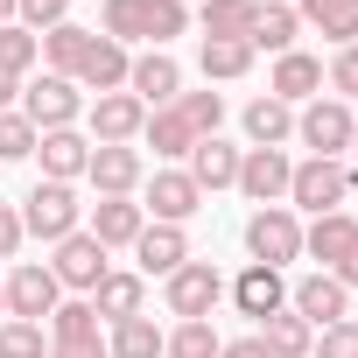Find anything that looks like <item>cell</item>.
Wrapping results in <instances>:
<instances>
[{
	"label": "cell",
	"mask_w": 358,
	"mask_h": 358,
	"mask_svg": "<svg viewBox=\"0 0 358 358\" xmlns=\"http://www.w3.org/2000/svg\"><path fill=\"white\" fill-rule=\"evenodd\" d=\"M99 29L127 50V43H148V50H169L176 36L190 29V8L183 0H106L99 8Z\"/></svg>",
	"instance_id": "cell-1"
},
{
	"label": "cell",
	"mask_w": 358,
	"mask_h": 358,
	"mask_svg": "<svg viewBox=\"0 0 358 358\" xmlns=\"http://www.w3.org/2000/svg\"><path fill=\"white\" fill-rule=\"evenodd\" d=\"M295 141H302L316 162H344L351 141H358V120H351L344 99H309V106L295 113Z\"/></svg>",
	"instance_id": "cell-2"
},
{
	"label": "cell",
	"mask_w": 358,
	"mask_h": 358,
	"mask_svg": "<svg viewBox=\"0 0 358 358\" xmlns=\"http://www.w3.org/2000/svg\"><path fill=\"white\" fill-rule=\"evenodd\" d=\"M351 190H358V169H351V162H316V155H309V162H295V176H288V211H316V218H323V211H337Z\"/></svg>",
	"instance_id": "cell-3"
},
{
	"label": "cell",
	"mask_w": 358,
	"mask_h": 358,
	"mask_svg": "<svg viewBox=\"0 0 358 358\" xmlns=\"http://www.w3.org/2000/svg\"><path fill=\"white\" fill-rule=\"evenodd\" d=\"M22 232H36V239H50V246H64L71 232H85L78 190H71V183H36V190L22 197Z\"/></svg>",
	"instance_id": "cell-4"
},
{
	"label": "cell",
	"mask_w": 358,
	"mask_h": 358,
	"mask_svg": "<svg viewBox=\"0 0 358 358\" xmlns=\"http://www.w3.org/2000/svg\"><path fill=\"white\" fill-rule=\"evenodd\" d=\"M246 253H253V267H288V260L302 253V218H295L288 204L253 211V218H246Z\"/></svg>",
	"instance_id": "cell-5"
},
{
	"label": "cell",
	"mask_w": 358,
	"mask_h": 358,
	"mask_svg": "<svg viewBox=\"0 0 358 358\" xmlns=\"http://www.w3.org/2000/svg\"><path fill=\"white\" fill-rule=\"evenodd\" d=\"M78 113H85V92L71 85V78H36V85H22V120L36 127V134H57V127H78Z\"/></svg>",
	"instance_id": "cell-6"
},
{
	"label": "cell",
	"mask_w": 358,
	"mask_h": 358,
	"mask_svg": "<svg viewBox=\"0 0 358 358\" xmlns=\"http://www.w3.org/2000/svg\"><path fill=\"white\" fill-rule=\"evenodd\" d=\"M218 295H225V281H218L211 260H183L169 274V316H183V323H211Z\"/></svg>",
	"instance_id": "cell-7"
},
{
	"label": "cell",
	"mask_w": 358,
	"mask_h": 358,
	"mask_svg": "<svg viewBox=\"0 0 358 358\" xmlns=\"http://www.w3.org/2000/svg\"><path fill=\"white\" fill-rule=\"evenodd\" d=\"M0 288H8V316H22V323H50L57 302H64V288H57V274L43 260H22Z\"/></svg>",
	"instance_id": "cell-8"
},
{
	"label": "cell",
	"mask_w": 358,
	"mask_h": 358,
	"mask_svg": "<svg viewBox=\"0 0 358 358\" xmlns=\"http://www.w3.org/2000/svg\"><path fill=\"white\" fill-rule=\"evenodd\" d=\"M148 127V106L134 92H99L92 99V148H134Z\"/></svg>",
	"instance_id": "cell-9"
},
{
	"label": "cell",
	"mask_w": 358,
	"mask_h": 358,
	"mask_svg": "<svg viewBox=\"0 0 358 358\" xmlns=\"http://www.w3.org/2000/svg\"><path fill=\"white\" fill-rule=\"evenodd\" d=\"M127 92H134L148 113H162V106L183 99V64H176L169 50H148V57H134V64H127Z\"/></svg>",
	"instance_id": "cell-10"
},
{
	"label": "cell",
	"mask_w": 358,
	"mask_h": 358,
	"mask_svg": "<svg viewBox=\"0 0 358 358\" xmlns=\"http://www.w3.org/2000/svg\"><path fill=\"white\" fill-rule=\"evenodd\" d=\"M288 309H295L309 330H330V323H344V316H351V288H344L337 274H309V281H295V288H288Z\"/></svg>",
	"instance_id": "cell-11"
},
{
	"label": "cell",
	"mask_w": 358,
	"mask_h": 358,
	"mask_svg": "<svg viewBox=\"0 0 358 358\" xmlns=\"http://www.w3.org/2000/svg\"><path fill=\"white\" fill-rule=\"evenodd\" d=\"M288 176H295L288 148H246V155H239V190H246V197H253L260 211L288 197Z\"/></svg>",
	"instance_id": "cell-12"
},
{
	"label": "cell",
	"mask_w": 358,
	"mask_h": 358,
	"mask_svg": "<svg viewBox=\"0 0 358 358\" xmlns=\"http://www.w3.org/2000/svg\"><path fill=\"white\" fill-rule=\"evenodd\" d=\"M50 274H57V288H78V295H92L113 267H106V246L92 239V232H71L64 246H57V260H50Z\"/></svg>",
	"instance_id": "cell-13"
},
{
	"label": "cell",
	"mask_w": 358,
	"mask_h": 358,
	"mask_svg": "<svg viewBox=\"0 0 358 358\" xmlns=\"http://www.w3.org/2000/svg\"><path fill=\"white\" fill-rule=\"evenodd\" d=\"M141 211H155V225H190L197 211H204V190L190 183L183 169H155V183H148V204Z\"/></svg>",
	"instance_id": "cell-14"
},
{
	"label": "cell",
	"mask_w": 358,
	"mask_h": 358,
	"mask_svg": "<svg viewBox=\"0 0 358 358\" xmlns=\"http://www.w3.org/2000/svg\"><path fill=\"white\" fill-rule=\"evenodd\" d=\"M85 176H92V190H99V197H134V190H141V176H148V162H141V148H92Z\"/></svg>",
	"instance_id": "cell-15"
},
{
	"label": "cell",
	"mask_w": 358,
	"mask_h": 358,
	"mask_svg": "<svg viewBox=\"0 0 358 358\" xmlns=\"http://www.w3.org/2000/svg\"><path fill=\"white\" fill-rule=\"evenodd\" d=\"M127 50L113 43V36H99L92 29V43H85V57H78V71H71V85H85V92H120L127 85Z\"/></svg>",
	"instance_id": "cell-16"
},
{
	"label": "cell",
	"mask_w": 358,
	"mask_h": 358,
	"mask_svg": "<svg viewBox=\"0 0 358 358\" xmlns=\"http://www.w3.org/2000/svg\"><path fill=\"white\" fill-rule=\"evenodd\" d=\"M183 162H190L183 176H190V183H197L204 197H211V190H232V183H239V148H232V141H218V134H204V141H197V148H190Z\"/></svg>",
	"instance_id": "cell-17"
},
{
	"label": "cell",
	"mask_w": 358,
	"mask_h": 358,
	"mask_svg": "<svg viewBox=\"0 0 358 358\" xmlns=\"http://www.w3.org/2000/svg\"><path fill=\"white\" fill-rule=\"evenodd\" d=\"M36 162H43V183H78L85 162H92V141L78 127H57V134L36 141Z\"/></svg>",
	"instance_id": "cell-18"
},
{
	"label": "cell",
	"mask_w": 358,
	"mask_h": 358,
	"mask_svg": "<svg viewBox=\"0 0 358 358\" xmlns=\"http://www.w3.org/2000/svg\"><path fill=\"white\" fill-rule=\"evenodd\" d=\"M85 232H92V239H99V246L113 253V246H134V239L148 232V211H141L134 197H99V204H92V225H85Z\"/></svg>",
	"instance_id": "cell-19"
},
{
	"label": "cell",
	"mask_w": 358,
	"mask_h": 358,
	"mask_svg": "<svg viewBox=\"0 0 358 358\" xmlns=\"http://www.w3.org/2000/svg\"><path fill=\"white\" fill-rule=\"evenodd\" d=\"M232 302H239V316H253V323L281 316V309H288V281H281V267H246V274L232 281Z\"/></svg>",
	"instance_id": "cell-20"
},
{
	"label": "cell",
	"mask_w": 358,
	"mask_h": 358,
	"mask_svg": "<svg viewBox=\"0 0 358 358\" xmlns=\"http://www.w3.org/2000/svg\"><path fill=\"white\" fill-rule=\"evenodd\" d=\"M316 92H323V64H316V57H302V50L274 57V78H267V99H281V106H309Z\"/></svg>",
	"instance_id": "cell-21"
},
{
	"label": "cell",
	"mask_w": 358,
	"mask_h": 358,
	"mask_svg": "<svg viewBox=\"0 0 358 358\" xmlns=\"http://www.w3.org/2000/svg\"><path fill=\"white\" fill-rule=\"evenodd\" d=\"M134 260H141V281H148V274H162V281H169L176 267L190 260V239H183V225H148V232L134 239Z\"/></svg>",
	"instance_id": "cell-22"
},
{
	"label": "cell",
	"mask_w": 358,
	"mask_h": 358,
	"mask_svg": "<svg viewBox=\"0 0 358 358\" xmlns=\"http://www.w3.org/2000/svg\"><path fill=\"white\" fill-rule=\"evenodd\" d=\"M295 36H302V15L288 8V0H260V15H253L246 43H253V50H267V57H288V50H295Z\"/></svg>",
	"instance_id": "cell-23"
},
{
	"label": "cell",
	"mask_w": 358,
	"mask_h": 358,
	"mask_svg": "<svg viewBox=\"0 0 358 358\" xmlns=\"http://www.w3.org/2000/svg\"><path fill=\"white\" fill-rule=\"evenodd\" d=\"M351 239H358V218H351V211H323L316 225H302V253H316V260H323V274L351 253Z\"/></svg>",
	"instance_id": "cell-24"
},
{
	"label": "cell",
	"mask_w": 358,
	"mask_h": 358,
	"mask_svg": "<svg viewBox=\"0 0 358 358\" xmlns=\"http://www.w3.org/2000/svg\"><path fill=\"white\" fill-rule=\"evenodd\" d=\"M295 15H302V29H323L337 50L358 43V0H295Z\"/></svg>",
	"instance_id": "cell-25"
},
{
	"label": "cell",
	"mask_w": 358,
	"mask_h": 358,
	"mask_svg": "<svg viewBox=\"0 0 358 358\" xmlns=\"http://www.w3.org/2000/svg\"><path fill=\"white\" fill-rule=\"evenodd\" d=\"M246 141H253V148H288V141H295V106L253 99V106H246Z\"/></svg>",
	"instance_id": "cell-26"
},
{
	"label": "cell",
	"mask_w": 358,
	"mask_h": 358,
	"mask_svg": "<svg viewBox=\"0 0 358 358\" xmlns=\"http://www.w3.org/2000/svg\"><path fill=\"white\" fill-rule=\"evenodd\" d=\"M141 295H148V281H141V274H106L85 302H92L106 323H127V316H141Z\"/></svg>",
	"instance_id": "cell-27"
},
{
	"label": "cell",
	"mask_w": 358,
	"mask_h": 358,
	"mask_svg": "<svg viewBox=\"0 0 358 358\" xmlns=\"http://www.w3.org/2000/svg\"><path fill=\"white\" fill-rule=\"evenodd\" d=\"M141 141L162 155V162H183L190 148H197V134H190V120L176 113V106H162V113H148V127H141Z\"/></svg>",
	"instance_id": "cell-28"
},
{
	"label": "cell",
	"mask_w": 358,
	"mask_h": 358,
	"mask_svg": "<svg viewBox=\"0 0 358 358\" xmlns=\"http://www.w3.org/2000/svg\"><path fill=\"white\" fill-rule=\"evenodd\" d=\"M197 71L211 78V85H232V78H246L253 71V43H197Z\"/></svg>",
	"instance_id": "cell-29"
},
{
	"label": "cell",
	"mask_w": 358,
	"mask_h": 358,
	"mask_svg": "<svg viewBox=\"0 0 358 358\" xmlns=\"http://www.w3.org/2000/svg\"><path fill=\"white\" fill-rule=\"evenodd\" d=\"M253 15H260V0H204V36L211 43H246Z\"/></svg>",
	"instance_id": "cell-30"
},
{
	"label": "cell",
	"mask_w": 358,
	"mask_h": 358,
	"mask_svg": "<svg viewBox=\"0 0 358 358\" xmlns=\"http://www.w3.org/2000/svg\"><path fill=\"white\" fill-rule=\"evenodd\" d=\"M260 344L274 351V358H309V344H316V330L295 316V309H281V316H267L260 323Z\"/></svg>",
	"instance_id": "cell-31"
},
{
	"label": "cell",
	"mask_w": 358,
	"mask_h": 358,
	"mask_svg": "<svg viewBox=\"0 0 358 358\" xmlns=\"http://www.w3.org/2000/svg\"><path fill=\"white\" fill-rule=\"evenodd\" d=\"M106 358H162V330H155L148 316H127V323H113Z\"/></svg>",
	"instance_id": "cell-32"
},
{
	"label": "cell",
	"mask_w": 358,
	"mask_h": 358,
	"mask_svg": "<svg viewBox=\"0 0 358 358\" xmlns=\"http://www.w3.org/2000/svg\"><path fill=\"white\" fill-rule=\"evenodd\" d=\"M43 64V36H29L22 22H8L0 29V78H29Z\"/></svg>",
	"instance_id": "cell-33"
},
{
	"label": "cell",
	"mask_w": 358,
	"mask_h": 358,
	"mask_svg": "<svg viewBox=\"0 0 358 358\" xmlns=\"http://www.w3.org/2000/svg\"><path fill=\"white\" fill-rule=\"evenodd\" d=\"M85 43H92V29H78V22H57V29L43 36V64H50L57 78H71V71H78V57H85Z\"/></svg>",
	"instance_id": "cell-34"
},
{
	"label": "cell",
	"mask_w": 358,
	"mask_h": 358,
	"mask_svg": "<svg viewBox=\"0 0 358 358\" xmlns=\"http://www.w3.org/2000/svg\"><path fill=\"white\" fill-rule=\"evenodd\" d=\"M218 351H225V337L211 323H176L162 337V358H218Z\"/></svg>",
	"instance_id": "cell-35"
},
{
	"label": "cell",
	"mask_w": 358,
	"mask_h": 358,
	"mask_svg": "<svg viewBox=\"0 0 358 358\" xmlns=\"http://www.w3.org/2000/svg\"><path fill=\"white\" fill-rule=\"evenodd\" d=\"M85 337H99V309H92V302H57L50 344H85Z\"/></svg>",
	"instance_id": "cell-36"
},
{
	"label": "cell",
	"mask_w": 358,
	"mask_h": 358,
	"mask_svg": "<svg viewBox=\"0 0 358 358\" xmlns=\"http://www.w3.org/2000/svg\"><path fill=\"white\" fill-rule=\"evenodd\" d=\"M0 358H50V344H43V323H22V316H8V323H0Z\"/></svg>",
	"instance_id": "cell-37"
},
{
	"label": "cell",
	"mask_w": 358,
	"mask_h": 358,
	"mask_svg": "<svg viewBox=\"0 0 358 358\" xmlns=\"http://www.w3.org/2000/svg\"><path fill=\"white\" fill-rule=\"evenodd\" d=\"M176 113H183V120H190V134L204 141V134H218V120H225V99H218V92H183V99H176Z\"/></svg>",
	"instance_id": "cell-38"
},
{
	"label": "cell",
	"mask_w": 358,
	"mask_h": 358,
	"mask_svg": "<svg viewBox=\"0 0 358 358\" xmlns=\"http://www.w3.org/2000/svg\"><path fill=\"white\" fill-rule=\"evenodd\" d=\"M15 22L29 36H50L57 22H71V0H15Z\"/></svg>",
	"instance_id": "cell-39"
},
{
	"label": "cell",
	"mask_w": 358,
	"mask_h": 358,
	"mask_svg": "<svg viewBox=\"0 0 358 358\" xmlns=\"http://www.w3.org/2000/svg\"><path fill=\"white\" fill-rule=\"evenodd\" d=\"M36 141H43V134H36L22 113H0V162H29V155H36Z\"/></svg>",
	"instance_id": "cell-40"
},
{
	"label": "cell",
	"mask_w": 358,
	"mask_h": 358,
	"mask_svg": "<svg viewBox=\"0 0 358 358\" xmlns=\"http://www.w3.org/2000/svg\"><path fill=\"white\" fill-rule=\"evenodd\" d=\"M309 358H358V323L344 316V323H330V330H316V344H309Z\"/></svg>",
	"instance_id": "cell-41"
},
{
	"label": "cell",
	"mask_w": 358,
	"mask_h": 358,
	"mask_svg": "<svg viewBox=\"0 0 358 358\" xmlns=\"http://www.w3.org/2000/svg\"><path fill=\"white\" fill-rule=\"evenodd\" d=\"M323 78H330V92H337V99H358V43H344V50L330 57V71H323Z\"/></svg>",
	"instance_id": "cell-42"
},
{
	"label": "cell",
	"mask_w": 358,
	"mask_h": 358,
	"mask_svg": "<svg viewBox=\"0 0 358 358\" xmlns=\"http://www.w3.org/2000/svg\"><path fill=\"white\" fill-rule=\"evenodd\" d=\"M22 239H29V232H22V211H15V204H0V260H15Z\"/></svg>",
	"instance_id": "cell-43"
},
{
	"label": "cell",
	"mask_w": 358,
	"mask_h": 358,
	"mask_svg": "<svg viewBox=\"0 0 358 358\" xmlns=\"http://www.w3.org/2000/svg\"><path fill=\"white\" fill-rule=\"evenodd\" d=\"M50 358H106V337H85V344H50Z\"/></svg>",
	"instance_id": "cell-44"
},
{
	"label": "cell",
	"mask_w": 358,
	"mask_h": 358,
	"mask_svg": "<svg viewBox=\"0 0 358 358\" xmlns=\"http://www.w3.org/2000/svg\"><path fill=\"white\" fill-rule=\"evenodd\" d=\"M218 358H274V351H267V344H260V337H239V344H225V351H218Z\"/></svg>",
	"instance_id": "cell-45"
},
{
	"label": "cell",
	"mask_w": 358,
	"mask_h": 358,
	"mask_svg": "<svg viewBox=\"0 0 358 358\" xmlns=\"http://www.w3.org/2000/svg\"><path fill=\"white\" fill-rule=\"evenodd\" d=\"M330 274H337V281H344V288H358V239H351V253H344V260H337V267H330Z\"/></svg>",
	"instance_id": "cell-46"
},
{
	"label": "cell",
	"mask_w": 358,
	"mask_h": 358,
	"mask_svg": "<svg viewBox=\"0 0 358 358\" xmlns=\"http://www.w3.org/2000/svg\"><path fill=\"white\" fill-rule=\"evenodd\" d=\"M15 92H22V78H0V113L15 106Z\"/></svg>",
	"instance_id": "cell-47"
},
{
	"label": "cell",
	"mask_w": 358,
	"mask_h": 358,
	"mask_svg": "<svg viewBox=\"0 0 358 358\" xmlns=\"http://www.w3.org/2000/svg\"><path fill=\"white\" fill-rule=\"evenodd\" d=\"M8 22H15V0H0V29H8Z\"/></svg>",
	"instance_id": "cell-48"
},
{
	"label": "cell",
	"mask_w": 358,
	"mask_h": 358,
	"mask_svg": "<svg viewBox=\"0 0 358 358\" xmlns=\"http://www.w3.org/2000/svg\"><path fill=\"white\" fill-rule=\"evenodd\" d=\"M0 316H8V288H0Z\"/></svg>",
	"instance_id": "cell-49"
},
{
	"label": "cell",
	"mask_w": 358,
	"mask_h": 358,
	"mask_svg": "<svg viewBox=\"0 0 358 358\" xmlns=\"http://www.w3.org/2000/svg\"><path fill=\"white\" fill-rule=\"evenodd\" d=\"M351 155H358V141H351Z\"/></svg>",
	"instance_id": "cell-50"
},
{
	"label": "cell",
	"mask_w": 358,
	"mask_h": 358,
	"mask_svg": "<svg viewBox=\"0 0 358 358\" xmlns=\"http://www.w3.org/2000/svg\"><path fill=\"white\" fill-rule=\"evenodd\" d=\"M183 8H190V0H183Z\"/></svg>",
	"instance_id": "cell-51"
}]
</instances>
